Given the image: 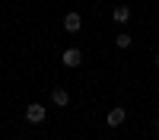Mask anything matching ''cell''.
<instances>
[{"instance_id":"ba28073f","label":"cell","mask_w":159,"mask_h":140,"mask_svg":"<svg viewBox=\"0 0 159 140\" xmlns=\"http://www.w3.org/2000/svg\"><path fill=\"white\" fill-rule=\"evenodd\" d=\"M156 67H159V54H156Z\"/></svg>"},{"instance_id":"52a82bcc","label":"cell","mask_w":159,"mask_h":140,"mask_svg":"<svg viewBox=\"0 0 159 140\" xmlns=\"http://www.w3.org/2000/svg\"><path fill=\"white\" fill-rule=\"evenodd\" d=\"M115 45L121 48V51H127V48H130V35H127V32H118V38H115Z\"/></svg>"},{"instance_id":"7a4b0ae2","label":"cell","mask_w":159,"mask_h":140,"mask_svg":"<svg viewBox=\"0 0 159 140\" xmlns=\"http://www.w3.org/2000/svg\"><path fill=\"white\" fill-rule=\"evenodd\" d=\"M83 64V51L80 48H67L64 51V67H80Z\"/></svg>"},{"instance_id":"6da1fadb","label":"cell","mask_w":159,"mask_h":140,"mask_svg":"<svg viewBox=\"0 0 159 140\" xmlns=\"http://www.w3.org/2000/svg\"><path fill=\"white\" fill-rule=\"evenodd\" d=\"M25 121H29V124H42L45 121V105H38V102L25 105Z\"/></svg>"},{"instance_id":"3957f363","label":"cell","mask_w":159,"mask_h":140,"mask_svg":"<svg viewBox=\"0 0 159 140\" xmlns=\"http://www.w3.org/2000/svg\"><path fill=\"white\" fill-rule=\"evenodd\" d=\"M124 118H127V111H124V108H111L108 115H105L108 127H121V124H124Z\"/></svg>"},{"instance_id":"5b68a950","label":"cell","mask_w":159,"mask_h":140,"mask_svg":"<svg viewBox=\"0 0 159 140\" xmlns=\"http://www.w3.org/2000/svg\"><path fill=\"white\" fill-rule=\"evenodd\" d=\"M51 102H54V105H61V108H67V105H70L67 89H54V93H51Z\"/></svg>"},{"instance_id":"9c48e42d","label":"cell","mask_w":159,"mask_h":140,"mask_svg":"<svg viewBox=\"0 0 159 140\" xmlns=\"http://www.w3.org/2000/svg\"><path fill=\"white\" fill-rule=\"evenodd\" d=\"M156 131H159V118H156Z\"/></svg>"},{"instance_id":"8992f818","label":"cell","mask_w":159,"mask_h":140,"mask_svg":"<svg viewBox=\"0 0 159 140\" xmlns=\"http://www.w3.org/2000/svg\"><path fill=\"white\" fill-rule=\"evenodd\" d=\"M111 19H115L118 25H124V22L130 19V10H127V7H115V13H111Z\"/></svg>"},{"instance_id":"277c9868","label":"cell","mask_w":159,"mask_h":140,"mask_svg":"<svg viewBox=\"0 0 159 140\" xmlns=\"http://www.w3.org/2000/svg\"><path fill=\"white\" fill-rule=\"evenodd\" d=\"M80 25H83L80 13H67V16H64V29H67V32H80Z\"/></svg>"}]
</instances>
